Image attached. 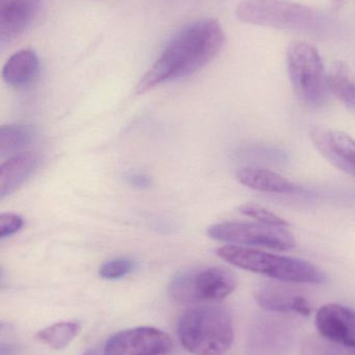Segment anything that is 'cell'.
I'll list each match as a JSON object with an SVG mask.
<instances>
[{
	"label": "cell",
	"mask_w": 355,
	"mask_h": 355,
	"mask_svg": "<svg viewBox=\"0 0 355 355\" xmlns=\"http://www.w3.org/2000/svg\"><path fill=\"white\" fill-rule=\"evenodd\" d=\"M240 213L256 219L258 223L264 225H275V227H289V223L281 217L277 216L271 211L267 210L264 207L256 204H244L239 207Z\"/></svg>",
	"instance_id": "obj_22"
},
{
	"label": "cell",
	"mask_w": 355,
	"mask_h": 355,
	"mask_svg": "<svg viewBox=\"0 0 355 355\" xmlns=\"http://www.w3.org/2000/svg\"><path fill=\"white\" fill-rule=\"evenodd\" d=\"M302 355H355V349L337 345L323 338H312L304 343Z\"/></svg>",
	"instance_id": "obj_20"
},
{
	"label": "cell",
	"mask_w": 355,
	"mask_h": 355,
	"mask_svg": "<svg viewBox=\"0 0 355 355\" xmlns=\"http://www.w3.org/2000/svg\"><path fill=\"white\" fill-rule=\"evenodd\" d=\"M327 83L331 93L350 110H355V83L352 81L347 67L337 62L327 75Z\"/></svg>",
	"instance_id": "obj_19"
},
{
	"label": "cell",
	"mask_w": 355,
	"mask_h": 355,
	"mask_svg": "<svg viewBox=\"0 0 355 355\" xmlns=\"http://www.w3.org/2000/svg\"><path fill=\"white\" fill-rule=\"evenodd\" d=\"M129 185L138 188L149 187L151 185V179L147 175L140 174V173H131L125 177Z\"/></svg>",
	"instance_id": "obj_24"
},
{
	"label": "cell",
	"mask_w": 355,
	"mask_h": 355,
	"mask_svg": "<svg viewBox=\"0 0 355 355\" xmlns=\"http://www.w3.org/2000/svg\"><path fill=\"white\" fill-rule=\"evenodd\" d=\"M135 262L129 258H118L104 263L99 268L101 279L115 281L131 275L135 270Z\"/></svg>",
	"instance_id": "obj_21"
},
{
	"label": "cell",
	"mask_w": 355,
	"mask_h": 355,
	"mask_svg": "<svg viewBox=\"0 0 355 355\" xmlns=\"http://www.w3.org/2000/svg\"><path fill=\"white\" fill-rule=\"evenodd\" d=\"M237 179L250 189L268 193H299L302 188L285 177L265 168L245 166L237 172Z\"/></svg>",
	"instance_id": "obj_15"
},
{
	"label": "cell",
	"mask_w": 355,
	"mask_h": 355,
	"mask_svg": "<svg viewBox=\"0 0 355 355\" xmlns=\"http://www.w3.org/2000/svg\"><path fill=\"white\" fill-rule=\"evenodd\" d=\"M217 254L233 266L277 281L296 284H323L327 275L312 263L300 259L269 254L245 246L225 245Z\"/></svg>",
	"instance_id": "obj_3"
},
{
	"label": "cell",
	"mask_w": 355,
	"mask_h": 355,
	"mask_svg": "<svg viewBox=\"0 0 355 355\" xmlns=\"http://www.w3.org/2000/svg\"><path fill=\"white\" fill-rule=\"evenodd\" d=\"M224 42L222 26L214 19L188 25L171 39L154 66L142 77L137 93H145L167 81L198 72L218 55Z\"/></svg>",
	"instance_id": "obj_1"
},
{
	"label": "cell",
	"mask_w": 355,
	"mask_h": 355,
	"mask_svg": "<svg viewBox=\"0 0 355 355\" xmlns=\"http://www.w3.org/2000/svg\"><path fill=\"white\" fill-rule=\"evenodd\" d=\"M292 325L276 317H262L252 324L247 355H287L293 343Z\"/></svg>",
	"instance_id": "obj_9"
},
{
	"label": "cell",
	"mask_w": 355,
	"mask_h": 355,
	"mask_svg": "<svg viewBox=\"0 0 355 355\" xmlns=\"http://www.w3.org/2000/svg\"><path fill=\"white\" fill-rule=\"evenodd\" d=\"M41 164L39 154L23 152L12 156L0 168V198L12 194L20 187Z\"/></svg>",
	"instance_id": "obj_14"
},
{
	"label": "cell",
	"mask_w": 355,
	"mask_h": 355,
	"mask_svg": "<svg viewBox=\"0 0 355 355\" xmlns=\"http://www.w3.org/2000/svg\"><path fill=\"white\" fill-rule=\"evenodd\" d=\"M238 287L231 269L221 266L188 269L175 275L169 295L177 304H215L229 297Z\"/></svg>",
	"instance_id": "obj_4"
},
{
	"label": "cell",
	"mask_w": 355,
	"mask_h": 355,
	"mask_svg": "<svg viewBox=\"0 0 355 355\" xmlns=\"http://www.w3.org/2000/svg\"><path fill=\"white\" fill-rule=\"evenodd\" d=\"M83 355H97L95 354V352H87V354H85Z\"/></svg>",
	"instance_id": "obj_25"
},
{
	"label": "cell",
	"mask_w": 355,
	"mask_h": 355,
	"mask_svg": "<svg viewBox=\"0 0 355 355\" xmlns=\"http://www.w3.org/2000/svg\"><path fill=\"white\" fill-rule=\"evenodd\" d=\"M315 322L323 339L355 349L354 310L341 304H327L317 313Z\"/></svg>",
	"instance_id": "obj_11"
},
{
	"label": "cell",
	"mask_w": 355,
	"mask_h": 355,
	"mask_svg": "<svg viewBox=\"0 0 355 355\" xmlns=\"http://www.w3.org/2000/svg\"><path fill=\"white\" fill-rule=\"evenodd\" d=\"M40 0H0V44L3 47L33 24Z\"/></svg>",
	"instance_id": "obj_12"
},
{
	"label": "cell",
	"mask_w": 355,
	"mask_h": 355,
	"mask_svg": "<svg viewBox=\"0 0 355 355\" xmlns=\"http://www.w3.org/2000/svg\"><path fill=\"white\" fill-rule=\"evenodd\" d=\"M287 62L290 80L298 99L310 107L322 105L329 89L318 50L311 44H293L288 49Z\"/></svg>",
	"instance_id": "obj_5"
},
{
	"label": "cell",
	"mask_w": 355,
	"mask_h": 355,
	"mask_svg": "<svg viewBox=\"0 0 355 355\" xmlns=\"http://www.w3.org/2000/svg\"><path fill=\"white\" fill-rule=\"evenodd\" d=\"M40 60L31 49H22L13 54L2 69V78L6 85L23 87L35 79L39 72Z\"/></svg>",
	"instance_id": "obj_16"
},
{
	"label": "cell",
	"mask_w": 355,
	"mask_h": 355,
	"mask_svg": "<svg viewBox=\"0 0 355 355\" xmlns=\"http://www.w3.org/2000/svg\"><path fill=\"white\" fill-rule=\"evenodd\" d=\"M172 340L154 327H135L119 331L104 346V355H165L172 349Z\"/></svg>",
	"instance_id": "obj_8"
},
{
	"label": "cell",
	"mask_w": 355,
	"mask_h": 355,
	"mask_svg": "<svg viewBox=\"0 0 355 355\" xmlns=\"http://www.w3.org/2000/svg\"><path fill=\"white\" fill-rule=\"evenodd\" d=\"M236 15L242 22L279 29L306 31L316 26V10L288 0H242Z\"/></svg>",
	"instance_id": "obj_6"
},
{
	"label": "cell",
	"mask_w": 355,
	"mask_h": 355,
	"mask_svg": "<svg viewBox=\"0 0 355 355\" xmlns=\"http://www.w3.org/2000/svg\"><path fill=\"white\" fill-rule=\"evenodd\" d=\"M35 130L28 125H6L0 128V156L12 155L33 143Z\"/></svg>",
	"instance_id": "obj_18"
},
{
	"label": "cell",
	"mask_w": 355,
	"mask_h": 355,
	"mask_svg": "<svg viewBox=\"0 0 355 355\" xmlns=\"http://www.w3.org/2000/svg\"><path fill=\"white\" fill-rule=\"evenodd\" d=\"M181 346L194 355H223L233 345V319L227 309L204 304L187 309L177 323Z\"/></svg>",
	"instance_id": "obj_2"
},
{
	"label": "cell",
	"mask_w": 355,
	"mask_h": 355,
	"mask_svg": "<svg viewBox=\"0 0 355 355\" xmlns=\"http://www.w3.org/2000/svg\"><path fill=\"white\" fill-rule=\"evenodd\" d=\"M258 306L273 313H295L308 316L312 312L310 302L293 289L281 285L269 284L258 288L254 293Z\"/></svg>",
	"instance_id": "obj_13"
},
{
	"label": "cell",
	"mask_w": 355,
	"mask_h": 355,
	"mask_svg": "<svg viewBox=\"0 0 355 355\" xmlns=\"http://www.w3.org/2000/svg\"><path fill=\"white\" fill-rule=\"evenodd\" d=\"M208 234L218 241L245 248H265L285 252L296 245L295 238L287 227L261 223L226 221L208 227Z\"/></svg>",
	"instance_id": "obj_7"
},
{
	"label": "cell",
	"mask_w": 355,
	"mask_h": 355,
	"mask_svg": "<svg viewBox=\"0 0 355 355\" xmlns=\"http://www.w3.org/2000/svg\"><path fill=\"white\" fill-rule=\"evenodd\" d=\"M310 139L331 166L355 178V139L342 131L319 127L311 129Z\"/></svg>",
	"instance_id": "obj_10"
},
{
	"label": "cell",
	"mask_w": 355,
	"mask_h": 355,
	"mask_svg": "<svg viewBox=\"0 0 355 355\" xmlns=\"http://www.w3.org/2000/svg\"><path fill=\"white\" fill-rule=\"evenodd\" d=\"M81 327L74 321L54 323L38 333L37 339L54 350L68 347L81 333Z\"/></svg>",
	"instance_id": "obj_17"
},
{
	"label": "cell",
	"mask_w": 355,
	"mask_h": 355,
	"mask_svg": "<svg viewBox=\"0 0 355 355\" xmlns=\"http://www.w3.org/2000/svg\"><path fill=\"white\" fill-rule=\"evenodd\" d=\"M24 220L20 215L14 213H2L0 215V238L10 237L20 231Z\"/></svg>",
	"instance_id": "obj_23"
}]
</instances>
